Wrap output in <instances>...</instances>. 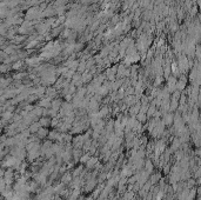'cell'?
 <instances>
[{"instance_id": "1", "label": "cell", "mask_w": 201, "mask_h": 200, "mask_svg": "<svg viewBox=\"0 0 201 200\" xmlns=\"http://www.w3.org/2000/svg\"><path fill=\"white\" fill-rule=\"evenodd\" d=\"M26 148L25 147H20V146H14L11 148L10 151V154H12L13 157H15L17 159L19 160H24L25 157H27V153H26Z\"/></svg>"}, {"instance_id": "2", "label": "cell", "mask_w": 201, "mask_h": 200, "mask_svg": "<svg viewBox=\"0 0 201 200\" xmlns=\"http://www.w3.org/2000/svg\"><path fill=\"white\" fill-rule=\"evenodd\" d=\"M3 178H4L5 183H6V185L7 186H11L13 184V180H14V172H13L11 168H8L6 172H5V174H4Z\"/></svg>"}, {"instance_id": "3", "label": "cell", "mask_w": 201, "mask_h": 200, "mask_svg": "<svg viewBox=\"0 0 201 200\" xmlns=\"http://www.w3.org/2000/svg\"><path fill=\"white\" fill-rule=\"evenodd\" d=\"M174 114H172V113H169V112H167V113H165L163 114V119H162V121H163V124L166 125V126H170V125H173L174 124Z\"/></svg>"}, {"instance_id": "4", "label": "cell", "mask_w": 201, "mask_h": 200, "mask_svg": "<svg viewBox=\"0 0 201 200\" xmlns=\"http://www.w3.org/2000/svg\"><path fill=\"white\" fill-rule=\"evenodd\" d=\"M181 145H182V142L180 141V139L179 138H175V139H173V141H172V145H170V148L169 150L172 152H177V151L180 150Z\"/></svg>"}, {"instance_id": "5", "label": "cell", "mask_w": 201, "mask_h": 200, "mask_svg": "<svg viewBox=\"0 0 201 200\" xmlns=\"http://www.w3.org/2000/svg\"><path fill=\"white\" fill-rule=\"evenodd\" d=\"M98 161H99V160H98L97 157H91V159L85 164V165H86V168H87V169H93V168H95Z\"/></svg>"}, {"instance_id": "6", "label": "cell", "mask_w": 201, "mask_h": 200, "mask_svg": "<svg viewBox=\"0 0 201 200\" xmlns=\"http://www.w3.org/2000/svg\"><path fill=\"white\" fill-rule=\"evenodd\" d=\"M72 154H73V161L78 162V161H80V158L82 157V151H81V148H74L72 151Z\"/></svg>"}, {"instance_id": "7", "label": "cell", "mask_w": 201, "mask_h": 200, "mask_svg": "<svg viewBox=\"0 0 201 200\" xmlns=\"http://www.w3.org/2000/svg\"><path fill=\"white\" fill-rule=\"evenodd\" d=\"M42 126H41V124L39 123V121H34L33 124H31L30 125V127H28V130L31 131V133L33 134V133H38V131L41 128Z\"/></svg>"}, {"instance_id": "8", "label": "cell", "mask_w": 201, "mask_h": 200, "mask_svg": "<svg viewBox=\"0 0 201 200\" xmlns=\"http://www.w3.org/2000/svg\"><path fill=\"white\" fill-rule=\"evenodd\" d=\"M48 134H49L48 130H47L46 127H41V128L38 131L37 137H38V139H45V138H47V137H48Z\"/></svg>"}, {"instance_id": "9", "label": "cell", "mask_w": 201, "mask_h": 200, "mask_svg": "<svg viewBox=\"0 0 201 200\" xmlns=\"http://www.w3.org/2000/svg\"><path fill=\"white\" fill-rule=\"evenodd\" d=\"M73 180V176L70 173V172H66V173H64L63 174V177H61V183L63 184H71V181Z\"/></svg>"}, {"instance_id": "10", "label": "cell", "mask_w": 201, "mask_h": 200, "mask_svg": "<svg viewBox=\"0 0 201 200\" xmlns=\"http://www.w3.org/2000/svg\"><path fill=\"white\" fill-rule=\"evenodd\" d=\"M153 168H154V162H153L151 159H147V160L145 161V169L151 174V173L153 172Z\"/></svg>"}, {"instance_id": "11", "label": "cell", "mask_w": 201, "mask_h": 200, "mask_svg": "<svg viewBox=\"0 0 201 200\" xmlns=\"http://www.w3.org/2000/svg\"><path fill=\"white\" fill-rule=\"evenodd\" d=\"M150 180H151L152 185H153V186H155V185H156V184H159V183H160V180H161V176H160V173H154V174H152V176H151V178H150Z\"/></svg>"}, {"instance_id": "12", "label": "cell", "mask_w": 201, "mask_h": 200, "mask_svg": "<svg viewBox=\"0 0 201 200\" xmlns=\"http://www.w3.org/2000/svg\"><path fill=\"white\" fill-rule=\"evenodd\" d=\"M39 106L40 107H45V108H47V107H52V102H51V98H45V99H41L40 100V102H39Z\"/></svg>"}, {"instance_id": "13", "label": "cell", "mask_w": 201, "mask_h": 200, "mask_svg": "<svg viewBox=\"0 0 201 200\" xmlns=\"http://www.w3.org/2000/svg\"><path fill=\"white\" fill-rule=\"evenodd\" d=\"M108 91H109V89L105 85V86H100L99 87V90L97 91V94H99L100 97H105V95L108 94Z\"/></svg>"}, {"instance_id": "14", "label": "cell", "mask_w": 201, "mask_h": 200, "mask_svg": "<svg viewBox=\"0 0 201 200\" xmlns=\"http://www.w3.org/2000/svg\"><path fill=\"white\" fill-rule=\"evenodd\" d=\"M125 102L127 106H133L138 102V99L135 97H132V95H127V98L125 99Z\"/></svg>"}, {"instance_id": "15", "label": "cell", "mask_w": 201, "mask_h": 200, "mask_svg": "<svg viewBox=\"0 0 201 200\" xmlns=\"http://www.w3.org/2000/svg\"><path fill=\"white\" fill-rule=\"evenodd\" d=\"M136 119H138V121L139 123H146V120H147V113H142V112H139V114L136 116Z\"/></svg>"}, {"instance_id": "16", "label": "cell", "mask_w": 201, "mask_h": 200, "mask_svg": "<svg viewBox=\"0 0 201 200\" xmlns=\"http://www.w3.org/2000/svg\"><path fill=\"white\" fill-rule=\"evenodd\" d=\"M71 124H68V123H66V121H64L60 126H59V128H60V132H63V133H65V132H67L70 128H71Z\"/></svg>"}, {"instance_id": "17", "label": "cell", "mask_w": 201, "mask_h": 200, "mask_svg": "<svg viewBox=\"0 0 201 200\" xmlns=\"http://www.w3.org/2000/svg\"><path fill=\"white\" fill-rule=\"evenodd\" d=\"M60 106H63V102H61L60 99H56V100H54V101L52 102V108L55 109V111L60 109Z\"/></svg>"}, {"instance_id": "18", "label": "cell", "mask_w": 201, "mask_h": 200, "mask_svg": "<svg viewBox=\"0 0 201 200\" xmlns=\"http://www.w3.org/2000/svg\"><path fill=\"white\" fill-rule=\"evenodd\" d=\"M156 106H155V104L153 102L152 105H150V107H148V111H147V117H151V116H154L155 114V112H156Z\"/></svg>"}, {"instance_id": "19", "label": "cell", "mask_w": 201, "mask_h": 200, "mask_svg": "<svg viewBox=\"0 0 201 200\" xmlns=\"http://www.w3.org/2000/svg\"><path fill=\"white\" fill-rule=\"evenodd\" d=\"M108 114V108L107 107H104V108H101V109H99V112H98V117L100 118V119H102V118H105L106 116Z\"/></svg>"}, {"instance_id": "20", "label": "cell", "mask_w": 201, "mask_h": 200, "mask_svg": "<svg viewBox=\"0 0 201 200\" xmlns=\"http://www.w3.org/2000/svg\"><path fill=\"white\" fill-rule=\"evenodd\" d=\"M39 123L41 124L42 127H47V126L52 125V121H51V119H48V118H40Z\"/></svg>"}, {"instance_id": "21", "label": "cell", "mask_w": 201, "mask_h": 200, "mask_svg": "<svg viewBox=\"0 0 201 200\" xmlns=\"http://www.w3.org/2000/svg\"><path fill=\"white\" fill-rule=\"evenodd\" d=\"M177 108H179V100L170 99V111H175Z\"/></svg>"}, {"instance_id": "22", "label": "cell", "mask_w": 201, "mask_h": 200, "mask_svg": "<svg viewBox=\"0 0 201 200\" xmlns=\"http://www.w3.org/2000/svg\"><path fill=\"white\" fill-rule=\"evenodd\" d=\"M90 159H91V153L88 152V153H86V154H82V157L80 158V162L81 164H86Z\"/></svg>"}, {"instance_id": "23", "label": "cell", "mask_w": 201, "mask_h": 200, "mask_svg": "<svg viewBox=\"0 0 201 200\" xmlns=\"http://www.w3.org/2000/svg\"><path fill=\"white\" fill-rule=\"evenodd\" d=\"M133 197H134V192L133 191H128L124 194V200H133Z\"/></svg>"}, {"instance_id": "24", "label": "cell", "mask_w": 201, "mask_h": 200, "mask_svg": "<svg viewBox=\"0 0 201 200\" xmlns=\"http://www.w3.org/2000/svg\"><path fill=\"white\" fill-rule=\"evenodd\" d=\"M46 95L48 97V98H53V97H55L56 95V91L54 90V89H48L47 91H46Z\"/></svg>"}, {"instance_id": "25", "label": "cell", "mask_w": 201, "mask_h": 200, "mask_svg": "<svg viewBox=\"0 0 201 200\" xmlns=\"http://www.w3.org/2000/svg\"><path fill=\"white\" fill-rule=\"evenodd\" d=\"M11 118H12V113H11L10 111L3 112V119H4V121H5V120H10Z\"/></svg>"}, {"instance_id": "26", "label": "cell", "mask_w": 201, "mask_h": 200, "mask_svg": "<svg viewBox=\"0 0 201 200\" xmlns=\"http://www.w3.org/2000/svg\"><path fill=\"white\" fill-rule=\"evenodd\" d=\"M91 78H92V77H91L90 74H83V75H82V79H81V80H82L83 82H87L88 80H91Z\"/></svg>"}, {"instance_id": "27", "label": "cell", "mask_w": 201, "mask_h": 200, "mask_svg": "<svg viewBox=\"0 0 201 200\" xmlns=\"http://www.w3.org/2000/svg\"><path fill=\"white\" fill-rule=\"evenodd\" d=\"M170 171H172V168L169 167V165H167V164H166V165L163 166V173H166V174H167V173H169V172H170Z\"/></svg>"}, {"instance_id": "28", "label": "cell", "mask_w": 201, "mask_h": 200, "mask_svg": "<svg viewBox=\"0 0 201 200\" xmlns=\"http://www.w3.org/2000/svg\"><path fill=\"white\" fill-rule=\"evenodd\" d=\"M161 81H162V78H159V77H158V78H156V81H155V85H156V86H158L159 84H161Z\"/></svg>"}, {"instance_id": "29", "label": "cell", "mask_w": 201, "mask_h": 200, "mask_svg": "<svg viewBox=\"0 0 201 200\" xmlns=\"http://www.w3.org/2000/svg\"><path fill=\"white\" fill-rule=\"evenodd\" d=\"M134 93V90L133 89H128V91H127V94L129 95V94H133Z\"/></svg>"}, {"instance_id": "30", "label": "cell", "mask_w": 201, "mask_h": 200, "mask_svg": "<svg viewBox=\"0 0 201 200\" xmlns=\"http://www.w3.org/2000/svg\"><path fill=\"white\" fill-rule=\"evenodd\" d=\"M20 66H21L20 63H19V64H15V65H14V68H18V67H20Z\"/></svg>"}, {"instance_id": "31", "label": "cell", "mask_w": 201, "mask_h": 200, "mask_svg": "<svg viewBox=\"0 0 201 200\" xmlns=\"http://www.w3.org/2000/svg\"><path fill=\"white\" fill-rule=\"evenodd\" d=\"M85 200H94V198H93V197H92V195H91V197H88V198H87V199H85Z\"/></svg>"}]
</instances>
